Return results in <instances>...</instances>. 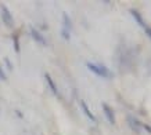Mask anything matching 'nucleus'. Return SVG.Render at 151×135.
<instances>
[{
  "label": "nucleus",
  "instance_id": "obj_10",
  "mask_svg": "<svg viewBox=\"0 0 151 135\" xmlns=\"http://www.w3.org/2000/svg\"><path fill=\"white\" fill-rule=\"evenodd\" d=\"M13 41H14V50H15V53L18 54L19 53V40H18V36H17V35L13 36Z\"/></svg>",
  "mask_w": 151,
  "mask_h": 135
},
{
  "label": "nucleus",
  "instance_id": "obj_14",
  "mask_svg": "<svg viewBox=\"0 0 151 135\" xmlns=\"http://www.w3.org/2000/svg\"><path fill=\"white\" fill-rule=\"evenodd\" d=\"M146 33L151 37V28H146Z\"/></svg>",
  "mask_w": 151,
  "mask_h": 135
},
{
  "label": "nucleus",
  "instance_id": "obj_9",
  "mask_svg": "<svg viewBox=\"0 0 151 135\" xmlns=\"http://www.w3.org/2000/svg\"><path fill=\"white\" fill-rule=\"evenodd\" d=\"M128 120H129V124H130V127L133 128V131H136V132H139V131H140V128H139V127L142 126V123L139 122V120H136L134 117H129Z\"/></svg>",
  "mask_w": 151,
  "mask_h": 135
},
{
  "label": "nucleus",
  "instance_id": "obj_11",
  "mask_svg": "<svg viewBox=\"0 0 151 135\" xmlns=\"http://www.w3.org/2000/svg\"><path fill=\"white\" fill-rule=\"evenodd\" d=\"M0 79H1V80H7V76H6V73H4V70H3L1 65H0Z\"/></svg>",
  "mask_w": 151,
  "mask_h": 135
},
{
  "label": "nucleus",
  "instance_id": "obj_3",
  "mask_svg": "<svg viewBox=\"0 0 151 135\" xmlns=\"http://www.w3.org/2000/svg\"><path fill=\"white\" fill-rule=\"evenodd\" d=\"M103 110H104V113H105L107 120H108L111 124H115V113H114V110H112V108H111L110 105L103 104Z\"/></svg>",
  "mask_w": 151,
  "mask_h": 135
},
{
  "label": "nucleus",
  "instance_id": "obj_7",
  "mask_svg": "<svg viewBox=\"0 0 151 135\" xmlns=\"http://www.w3.org/2000/svg\"><path fill=\"white\" fill-rule=\"evenodd\" d=\"M81 108H82V110L85 112V114L89 117V120H92V122L96 123V117H94V114L90 112V109H89V106H87V104L85 101H81Z\"/></svg>",
  "mask_w": 151,
  "mask_h": 135
},
{
  "label": "nucleus",
  "instance_id": "obj_8",
  "mask_svg": "<svg viewBox=\"0 0 151 135\" xmlns=\"http://www.w3.org/2000/svg\"><path fill=\"white\" fill-rule=\"evenodd\" d=\"M130 14L133 15L134 21H136L140 26H142V28H147L146 26V22H144V19L142 18V15H140V13H139V11H136V10H130Z\"/></svg>",
  "mask_w": 151,
  "mask_h": 135
},
{
  "label": "nucleus",
  "instance_id": "obj_4",
  "mask_svg": "<svg viewBox=\"0 0 151 135\" xmlns=\"http://www.w3.org/2000/svg\"><path fill=\"white\" fill-rule=\"evenodd\" d=\"M31 36H32L33 39L37 41V43H40V44H43V45L47 44V41H46V39H45V36H43V35H42L37 29H35V28H31Z\"/></svg>",
  "mask_w": 151,
  "mask_h": 135
},
{
  "label": "nucleus",
  "instance_id": "obj_12",
  "mask_svg": "<svg viewBox=\"0 0 151 135\" xmlns=\"http://www.w3.org/2000/svg\"><path fill=\"white\" fill-rule=\"evenodd\" d=\"M4 62H6V65H7V68L11 70V69H13V65H11V62H10V59L9 58H4Z\"/></svg>",
  "mask_w": 151,
  "mask_h": 135
},
{
  "label": "nucleus",
  "instance_id": "obj_13",
  "mask_svg": "<svg viewBox=\"0 0 151 135\" xmlns=\"http://www.w3.org/2000/svg\"><path fill=\"white\" fill-rule=\"evenodd\" d=\"M142 127H144V130H146L147 132H150V134H151V127H150V126H147V124L142 123Z\"/></svg>",
  "mask_w": 151,
  "mask_h": 135
},
{
  "label": "nucleus",
  "instance_id": "obj_5",
  "mask_svg": "<svg viewBox=\"0 0 151 135\" xmlns=\"http://www.w3.org/2000/svg\"><path fill=\"white\" fill-rule=\"evenodd\" d=\"M61 31L65 32H71L72 31V22H71V18L67 13H63V29Z\"/></svg>",
  "mask_w": 151,
  "mask_h": 135
},
{
  "label": "nucleus",
  "instance_id": "obj_6",
  "mask_svg": "<svg viewBox=\"0 0 151 135\" xmlns=\"http://www.w3.org/2000/svg\"><path fill=\"white\" fill-rule=\"evenodd\" d=\"M45 79H46L47 84H49V87H50L51 92H53V94H54V95H58V88H57V86H55L54 80L51 79V76H50V75H49V73H45Z\"/></svg>",
  "mask_w": 151,
  "mask_h": 135
},
{
  "label": "nucleus",
  "instance_id": "obj_2",
  "mask_svg": "<svg viewBox=\"0 0 151 135\" xmlns=\"http://www.w3.org/2000/svg\"><path fill=\"white\" fill-rule=\"evenodd\" d=\"M0 14H1V21L4 22L6 26L13 28L14 26V18H13V15H11V13H10V10L7 9L4 4L0 6Z\"/></svg>",
  "mask_w": 151,
  "mask_h": 135
},
{
  "label": "nucleus",
  "instance_id": "obj_1",
  "mask_svg": "<svg viewBox=\"0 0 151 135\" xmlns=\"http://www.w3.org/2000/svg\"><path fill=\"white\" fill-rule=\"evenodd\" d=\"M86 66L89 70H92L94 75L101 77H110L111 73L110 70L104 66V65H100V63H93V62H86Z\"/></svg>",
  "mask_w": 151,
  "mask_h": 135
}]
</instances>
